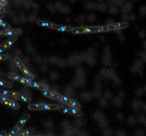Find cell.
<instances>
[{
  "instance_id": "cell-5",
  "label": "cell",
  "mask_w": 146,
  "mask_h": 136,
  "mask_svg": "<svg viewBox=\"0 0 146 136\" xmlns=\"http://www.w3.org/2000/svg\"><path fill=\"white\" fill-rule=\"evenodd\" d=\"M20 69L24 73V74L28 76V78H29V79H30V80L31 81L32 80H33V79H34V75H33L32 73H31V72L30 71L29 69L26 68L25 66L24 65L22 66V67L20 68Z\"/></svg>"
},
{
  "instance_id": "cell-39",
  "label": "cell",
  "mask_w": 146,
  "mask_h": 136,
  "mask_svg": "<svg viewBox=\"0 0 146 136\" xmlns=\"http://www.w3.org/2000/svg\"><path fill=\"white\" fill-rule=\"evenodd\" d=\"M5 22V21L3 20L2 19H1V18H0V25L1 24H3V23H4Z\"/></svg>"
},
{
  "instance_id": "cell-16",
  "label": "cell",
  "mask_w": 146,
  "mask_h": 136,
  "mask_svg": "<svg viewBox=\"0 0 146 136\" xmlns=\"http://www.w3.org/2000/svg\"><path fill=\"white\" fill-rule=\"evenodd\" d=\"M0 85L3 86L6 88H11L12 87V84L9 82L5 81L4 80H2L0 79Z\"/></svg>"
},
{
  "instance_id": "cell-41",
  "label": "cell",
  "mask_w": 146,
  "mask_h": 136,
  "mask_svg": "<svg viewBox=\"0 0 146 136\" xmlns=\"http://www.w3.org/2000/svg\"><path fill=\"white\" fill-rule=\"evenodd\" d=\"M2 35V31L0 30V35Z\"/></svg>"
},
{
  "instance_id": "cell-29",
  "label": "cell",
  "mask_w": 146,
  "mask_h": 136,
  "mask_svg": "<svg viewBox=\"0 0 146 136\" xmlns=\"http://www.w3.org/2000/svg\"><path fill=\"white\" fill-rule=\"evenodd\" d=\"M70 100V99H69L67 97H66V96H62V99H61V100H62L63 102H65V103L69 104Z\"/></svg>"
},
{
  "instance_id": "cell-11",
  "label": "cell",
  "mask_w": 146,
  "mask_h": 136,
  "mask_svg": "<svg viewBox=\"0 0 146 136\" xmlns=\"http://www.w3.org/2000/svg\"><path fill=\"white\" fill-rule=\"evenodd\" d=\"M5 104L16 109H18L19 108V105L13 101H6Z\"/></svg>"
},
{
  "instance_id": "cell-18",
  "label": "cell",
  "mask_w": 146,
  "mask_h": 136,
  "mask_svg": "<svg viewBox=\"0 0 146 136\" xmlns=\"http://www.w3.org/2000/svg\"><path fill=\"white\" fill-rule=\"evenodd\" d=\"M69 105L72 106L73 108H75L76 109H78V110L81 108V106L79 105V104L78 103V102H76L74 100H71V99H70V100Z\"/></svg>"
},
{
  "instance_id": "cell-36",
  "label": "cell",
  "mask_w": 146,
  "mask_h": 136,
  "mask_svg": "<svg viewBox=\"0 0 146 136\" xmlns=\"http://www.w3.org/2000/svg\"><path fill=\"white\" fill-rule=\"evenodd\" d=\"M6 134H7V133L4 130H2L1 133H0V136H6Z\"/></svg>"
},
{
  "instance_id": "cell-13",
  "label": "cell",
  "mask_w": 146,
  "mask_h": 136,
  "mask_svg": "<svg viewBox=\"0 0 146 136\" xmlns=\"http://www.w3.org/2000/svg\"><path fill=\"white\" fill-rule=\"evenodd\" d=\"M17 99H21V100H23L26 102H30V101H31V100L29 97H26V96H25L18 94V93H17Z\"/></svg>"
},
{
  "instance_id": "cell-3",
  "label": "cell",
  "mask_w": 146,
  "mask_h": 136,
  "mask_svg": "<svg viewBox=\"0 0 146 136\" xmlns=\"http://www.w3.org/2000/svg\"><path fill=\"white\" fill-rule=\"evenodd\" d=\"M51 28L55 30H59L61 31H71L73 29L71 27H70V26H60V25H55V24H53Z\"/></svg>"
},
{
  "instance_id": "cell-8",
  "label": "cell",
  "mask_w": 146,
  "mask_h": 136,
  "mask_svg": "<svg viewBox=\"0 0 146 136\" xmlns=\"http://www.w3.org/2000/svg\"><path fill=\"white\" fill-rule=\"evenodd\" d=\"M102 31V27H91L85 28V32H98Z\"/></svg>"
},
{
  "instance_id": "cell-26",
  "label": "cell",
  "mask_w": 146,
  "mask_h": 136,
  "mask_svg": "<svg viewBox=\"0 0 146 136\" xmlns=\"http://www.w3.org/2000/svg\"><path fill=\"white\" fill-rule=\"evenodd\" d=\"M59 110L65 113H70V109L65 107H58Z\"/></svg>"
},
{
  "instance_id": "cell-4",
  "label": "cell",
  "mask_w": 146,
  "mask_h": 136,
  "mask_svg": "<svg viewBox=\"0 0 146 136\" xmlns=\"http://www.w3.org/2000/svg\"><path fill=\"white\" fill-rule=\"evenodd\" d=\"M30 118V115L29 114H25L23 117L20 119L17 124L16 127L18 128L19 130H20L21 128L22 127V126L24 125V124L26 122L28 119Z\"/></svg>"
},
{
  "instance_id": "cell-15",
  "label": "cell",
  "mask_w": 146,
  "mask_h": 136,
  "mask_svg": "<svg viewBox=\"0 0 146 136\" xmlns=\"http://www.w3.org/2000/svg\"><path fill=\"white\" fill-rule=\"evenodd\" d=\"M8 76L9 78L12 79L13 80L19 81V76L16 75L15 74H13L12 72H9L8 74Z\"/></svg>"
},
{
  "instance_id": "cell-32",
  "label": "cell",
  "mask_w": 146,
  "mask_h": 136,
  "mask_svg": "<svg viewBox=\"0 0 146 136\" xmlns=\"http://www.w3.org/2000/svg\"><path fill=\"white\" fill-rule=\"evenodd\" d=\"M45 21H41V20H37L36 21V23L39 25V26H43V27H44V26H45Z\"/></svg>"
},
{
  "instance_id": "cell-7",
  "label": "cell",
  "mask_w": 146,
  "mask_h": 136,
  "mask_svg": "<svg viewBox=\"0 0 146 136\" xmlns=\"http://www.w3.org/2000/svg\"><path fill=\"white\" fill-rule=\"evenodd\" d=\"M17 37L16 36H13L12 38L9 39L8 40L6 41L4 45H3V46H4L5 48H8L13 43L17 41Z\"/></svg>"
},
{
  "instance_id": "cell-28",
  "label": "cell",
  "mask_w": 146,
  "mask_h": 136,
  "mask_svg": "<svg viewBox=\"0 0 146 136\" xmlns=\"http://www.w3.org/2000/svg\"><path fill=\"white\" fill-rule=\"evenodd\" d=\"M42 94L45 96H46V97H51V92H49L48 91H42Z\"/></svg>"
},
{
  "instance_id": "cell-2",
  "label": "cell",
  "mask_w": 146,
  "mask_h": 136,
  "mask_svg": "<svg viewBox=\"0 0 146 136\" xmlns=\"http://www.w3.org/2000/svg\"><path fill=\"white\" fill-rule=\"evenodd\" d=\"M0 94L2 95H4L6 97H12L17 99V93L11 91L5 90V89H0Z\"/></svg>"
},
{
  "instance_id": "cell-10",
  "label": "cell",
  "mask_w": 146,
  "mask_h": 136,
  "mask_svg": "<svg viewBox=\"0 0 146 136\" xmlns=\"http://www.w3.org/2000/svg\"><path fill=\"white\" fill-rule=\"evenodd\" d=\"M35 129L34 128H30L29 129H27V130L23 131L21 133H19L22 136H29L32 133L34 132Z\"/></svg>"
},
{
  "instance_id": "cell-9",
  "label": "cell",
  "mask_w": 146,
  "mask_h": 136,
  "mask_svg": "<svg viewBox=\"0 0 146 136\" xmlns=\"http://www.w3.org/2000/svg\"><path fill=\"white\" fill-rule=\"evenodd\" d=\"M58 106L57 105H48V104H42V109H45V110H55V109H58Z\"/></svg>"
},
{
  "instance_id": "cell-37",
  "label": "cell",
  "mask_w": 146,
  "mask_h": 136,
  "mask_svg": "<svg viewBox=\"0 0 146 136\" xmlns=\"http://www.w3.org/2000/svg\"><path fill=\"white\" fill-rule=\"evenodd\" d=\"M102 31H108L107 26H103V27H102Z\"/></svg>"
},
{
  "instance_id": "cell-40",
  "label": "cell",
  "mask_w": 146,
  "mask_h": 136,
  "mask_svg": "<svg viewBox=\"0 0 146 136\" xmlns=\"http://www.w3.org/2000/svg\"><path fill=\"white\" fill-rule=\"evenodd\" d=\"M14 136H22V135L19 133H18V134H16Z\"/></svg>"
},
{
  "instance_id": "cell-33",
  "label": "cell",
  "mask_w": 146,
  "mask_h": 136,
  "mask_svg": "<svg viewBox=\"0 0 146 136\" xmlns=\"http://www.w3.org/2000/svg\"><path fill=\"white\" fill-rule=\"evenodd\" d=\"M0 4L2 6H5L7 5V1L6 0H0Z\"/></svg>"
},
{
  "instance_id": "cell-6",
  "label": "cell",
  "mask_w": 146,
  "mask_h": 136,
  "mask_svg": "<svg viewBox=\"0 0 146 136\" xmlns=\"http://www.w3.org/2000/svg\"><path fill=\"white\" fill-rule=\"evenodd\" d=\"M30 85L32 87H34V88H38L39 89H41V90L43 91H47L48 87L47 86H45L44 85H42L41 84H39L38 83H35V82H33V81H31L30 83Z\"/></svg>"
},
{
  "instance_id": "cell-22",
  "label": "cell",
  "mask_w": 146,
  "mask_h": 136,
  "mask_svg": "<svg viewBox=\"0 0 146 136\" xmlns=\"http://www.w3.org/2000/svg\"><path fill=\"white\" fill-rule=\"evenodd\" d=\"M115 25L117 27L118 29H123V28H127V26H128V23H127V22L118 23V24H116Z\"/></svg>"
},
{
  "instance_id": "cell-17",
  "label": "cell",
  "mask_w": 146,
  "mask_h": 136,
  "mask_svg": "<svg viewBox=\"0 0 146 136\" xmlns=\"http://www.w3.org/2000/svg\"><path fill=\"white\" fill-rule=\"evenodd\" d=\"M72 32L74 34H81V33H85V28H76V29H72Z\"/></svg>"
},
{
  "instance_id": "cell-25",
  "label": "cell",
  "mask_w": 146,
  "mask_h": 136,
  "mask_svg": "<svg viewBox=\"0 0 146 136\" xmlns=\"http://www.w3.org/2000/svg\"><path fill=\"white\" fill-rule=\"evenodd\" d=\"M0 25H1L3 28H4L5 29V30H11V26H10L8 23H6L5 22Z\"/></svg>"
},
{
  "instance_id": "cell-23",
  "label": "cell",
  "mask_w": 146,
  "mask_h": 136,
  "mask_svg": "<svg viewBox=\"0 0 146 136\" xmlns=\"http://www.w3.org/2000/svg\"><path fill=\"white\" fill-rule=\"evenodd\" d=\"M8 101H12V100H11V99H9V97H6V96L0 94V101L5 104V102Z\"/></svg>"
},
{
  "instance_id": "cell-38",
  "label": "cell",
  "mask_w": 146,
  "mask_h": 136,
  "mask_svg": "<svg viewBox=\"0 0 146 136\" xmlns=\"http://www.w3.org/2000/svg\"><path fill=\"white\" fill-rule=\"evenodd\" d=\"M4 17V13H1V12H0V18L2 19V18Z\"/></svg>"
},
{
  "instance_id": "cell-21",
  "label": "cell",
  "mask_w": 146,
  "mask_h": 136,
  "mask_svg": "<svg viewBox=\"0 0 146 136\" xmlns=\"http://www.w3.org/2000/svg\"><path fill=\"white\" fill-rule=\"evenodd\" d=\"M14 62L15 63V64L17 65V66L20 69L23 66H24V64L22 63V62L21 61L20 59H19L17 57H15L14 59Z\"/></svg>"
},
{
  "instance_id": "cell-14",
  "label": "cell",
  "mask_w": 146,
  "mask_h": 136,
  "mask_svg": "<svg viewBox=\"0 0 146 136\" xmlns=\"http://www.w3.org/2000/svg\"><path fill=\"white\" fill-rule=\"evenodd\" d=\"M19 130L18 129V128L15 126V127L13 128L12 130L10 131V132L8 134H6V136H14L17 133Z\"/></svg>"
},
{
  "instance_id": "cell-31",
  "label": "cell",
  "mask_w": 146,
  "mask_h": 136,
  "mask_svg": "<svg viewBox=\"0 0 146 136\" xmlns=\"http://www.w3.org/2000/svg\"><path fill=\"white\" fill-rule=\"evenodd\" d=\"M52 25H53V24H51V23H50V22H45L44 27L51 28Z\"/></svg>"
},
{
  "instance_id": "cell-19",
  "label": "cell",
  "mask_w": 146,
  "mask_h": 136,
  "mask_svg": "<svg viewBox=\"0 0 146 136\" xmlns=\"http://www.w3.org/2000/svg\"><path fill=\"white\" fill-rule=\"evenodd\" d=\"M19 81H21L23 83H24L26 85H30V83H31V80H30V79H28V78H23L22 76H19Z\"/></svg>"
},
{
  "instance_id": "cell-1",
  "label": "cell",
  "mask_w": 146,
  "mask_h": 136,
  "mask_svg": "<svg viewBox=\"0 0 146 136\" xmlns=\"http://www.w3.org/2000/svg\"><path fill=\"white\" fill-rule=\"evenodd\" d=\"M22 30L20 29H14V30H9L2 31V35L6 36H14L21 34Z\"/></svg>"
},
{
  "instance_id": "cell-27",
  "label": "cell",
  "mask_w": 146,
  "mask_h": 136,
  "mask_svg": "<svg viewBox=\"0 0 146 136\" xmlns=\"http://www.w3.org/2000/svg\"><path fill=\"white\" fill-rule=\"evenodd\" d=\"M107 29H108V30H114L118 29V28L117 26H115V25L114 24V25H109L107 26Z\"/></svg>"
},
{
  "instance_id": "cell-20",
  "label": "cell",
  "mask_w": 146,
  "mask_h": 136,
  "mask_svg": "<svg viewBox=\"0 0 146 136\" xmlns=\"http://www.w3.org/2000/svg\"><path fill=\"white\" fill-rule=\"evenodd\" d=\"M70 113H71L77 116H81L82 114L81 112L79 111L78 109H76L75 108H71L70 109Z\"/></svg>"
},
{
  "instance_id": "cell-35",
  "label": "cell",
  "mask_w": 146,
  "mask_h": 136,
  "mask_svg": "<svg viewBox=\"0 0 146 136\" xmlns=\"http://www.w3.org/2000/svg\"><path fill=\"white\" fill-rule=\"evenodd\" d=\"M5 9L4 8V6H2L1 4H0V12L3 13L4 12H5Z\"/></svg>"
},
{
  "instance_id": "cell-12",
  "label": "cell",
  "mask_w": 146,
  "mask_h": 136,
  "mask_svg": "<svg viewBox=\"0 0 146 136\" xmlns=\"http://www.w3.org/2000/svg\"><path fill=\"white\" fill-rule=\"evenodd\" d=\"M29 109L30 110H36V109H41L42 104H30L28 107Z\"/></svg>"
},
{
  "instance_id": "cell-24",
  "label": "cell",
  "mask_w": 146,
  "mask_h": 136,
  "mask_svg": "<svg viewBox=\"0 0 146 136\" xmlns=\"http://www.w3.org/2000/svg\"><path fill=\"white\" fill-rule=\"evenodd\" d=\"M51 98H54L58 100H61L62 96L57 94H55L54 92H51Z\"/></svg>"
},
{
  "instance_id": "cell-30",
  "label": "cell",
  "mask_w": 146,
  "mask_h": 136,
  "mask_svg": "<svg viewBox=\"0 0 146 136\" xmlns=\"http://www.w3.org/2000/svg\"><path fill=\"white\" fill-rule=\"evenodd\" d=\"M8 58V56L6 55H0V61H5Z\"/></svg>"
},
{
  "instance_id": "cell-34",
  "label": "cell",
  "mask_w": 146,
  "mask_h": 136,
  "mask_svg": "<svg viewBox=\"0 0 146 136\" xmlns=\"http://www.w3.org/2000/svg\"><path fill=\"white\" fill-rule=\"evenodd\" d=\"M6 49V48H5L4 46H3V45H2V46H0V54L4 52V51H5Z\"/></svg>"
},
{
  "instance_id": "cell-42",
  "label": "cell",
  "mask_w": 146,
  "mask_h": 136,
  "mask_svg": "<svg viewBox=\"0 0 146 136\" xmlns=\"http://www.w3.org/2000/svg\"><path fill=\"white\" fill-rule=\"evenodd\" d=\"M29 136H32V135H29ZM34 136H35V135H34Z\"/></svg>"
}]
</instances>
